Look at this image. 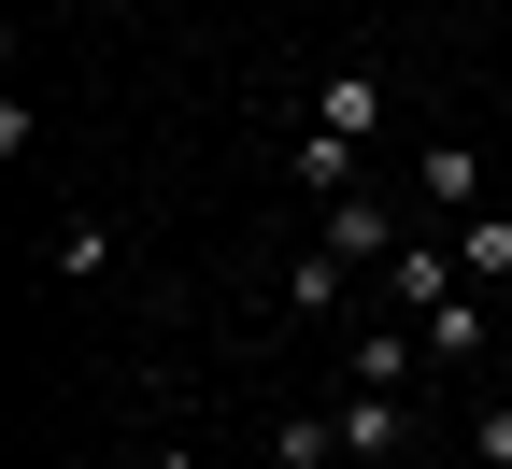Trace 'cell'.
Listing matches in <instances>:
<instances>
[{"mask_svg": "<svg viewBox=\"0 0 512 469\" xmlns=\"http://www.w3.org/2000/svg\"><path fill=\"white\" fill-rule=\"evenodd\" d=\"M427 356H484V299H470V285L427 313Z\"/></svg>", "mask_w": 512, "mask_h": 469, "instance_id": "obj_9", "label": "cell"}, {"mask_svg": "<svg viewBox=\"0 0 512 469\" xmlns=\"http://www.w3.org/2000/svg\"><path fill=\"white\" fill-rule=\"evenodd\" d=\"M328 427H342V455H356V469H384V455H399V441H413V427H399V398H370V384L342 398V413H328Z\"/></svg>", "mask_w": 512, "mask_h": 469, "instance_id": "obj_3", "label": "cell"}, {"mask_svg": "<svg viewBox=\"0 0 512 469\" xmlns=\"http://www.w3.org/2000/svg\"><path fill=\"white\" fill-rule=\"evenodd\" d=\"M413 356H427V342H384V327H370V342H356V384H370V398H399V370H413Z\"/></svg>", "mask_w": 512, "mask_h": 469, "instance_id": "obj_10", "label": "cell"}, {"mask_svg": "<svg viewBox=\"0 0 512 469\" xmlns=\"http://www.w3.org/2000/svg\"><path fill=\"white\" fill-rule=\"evenodd\" d=\"M413 185H427V214H470V199H484V157H470V143H427Z\"/></svg>", "mask_w": 512, "mask_h": 469, "instance_id": "obj_5", "label": "cell"}, {"mask_svg": "<svg viewBox=\"0 0 512 469\" xmlns=\"http://www.w3.org/2000/svg\"><path fill=\"white\" fill-rule=\"evenodd\" d=\"M441 242H456V285H470V299H484V285H512V214H456Z\"/></svg>", "mask_w": 512, "mask_h": 469, "instance_id": "obj_2", "label": "cell"}, {"mask_svg": "<svg viewBox=\"0 0 512 469\" xmlns=\"http://www.w3.org/2000/svg\"><path fill=\"white\" fill-rule=\"evenodd\" d=\"M100 271H114V228L72 214V228H57V285H100Z\"/></svg>", "mask_w": 512, "mask_h": 469, "instance_id": "obj_7", "label": "cell"}, {"mask_svg": "<svg viewBox=\"0 0 512 469\" xmlns=\"http://www.w3.org/2000/svg\"><path fill=\"white\" fill-rule=\"evenodd\" d=\"M143 469H200V455H143Z\"/></svg>", "mask_w": 512, "mask_h": 469, "instance_id": "obj_12", "label": "cell"}, {"mask_svg": "<svg viewBox=\"0 0 512 469\" xmlns=\"http://www.w3.org/2000/svg\"><path fill=\"white\" fill-rule=\"evenodd\" d=\"M484 469H512V398H498V413H484Z\"/></svg>", "mask_w": 512, "mask_h": 469, "instance_id": "obj_11", "label": "cell"}, {"mask_svg": "<svg viewBox=\"0 0 512 469\" xmlns=\"http://www.w3.org/2000/svg\"><path fill=\"white\" fill-rule=\"evenodd\" d=\"M384 271H399V299H413V327H427L441 299H456V242H399Z\"/></svg>", "mask_w": 512, "mask_h": 469, "instance_id": "obj_4", "label": "cell"}, {"mask_svg": "<svg viewBox=\"0 0 512 469\" xmlns=\"http://www.w3.org/2000/svg\"><path fill=\"white\" fill-rule=\"evenodd\" d=\"M313 128H328V143H356V128H384V86H370V72H328V86H313Z\"/></svg>", "mask_w": 512, "mask_h": 469, "instance_id": "obj_6", "label": "cell"}, {"mask_svg": "<svg viewBox=\"0 0 512 469\" xmlns=\"http://www.w3.org/2000/svg\"><path fill=\"white\" fill-rule=\"evenodd\" d=\"M299 185H313V199H356V143H328V128H299Z\"/></svg>", "mask_w": 512, "mask_h": 469, "instance_id": "obj_8", "label": "cell"}, {"mask_svg": "<svg viewBox=\"0 0 512 469\" xmlns=\"http://www.w3.org/2000/svg\"><path fill=\"white\" fill-rule=\"evenodd\" d=\"M313 242H328L342 271H370V256H399V228H384V199H370V185H356V199H328V228H313Z\"/></svg>", "mask_w": 512, "mask_h": 469, "instance_id": "obj_1", "label": "cell"}]
</instances>
